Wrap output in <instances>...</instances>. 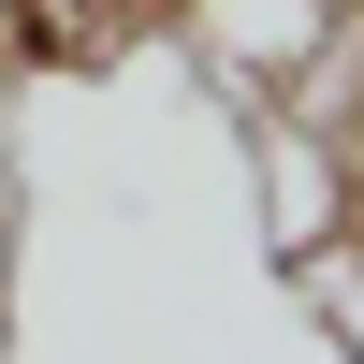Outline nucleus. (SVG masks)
Listing matches in <instances>:
<instances>
[{"label": "nucleus", "mask_w": 364, "mask_h": 364, "mask_svg": "<svg viewBox=\"0 0 364 364\" xmlns=\"http://www.w3.org/2000/svg\"><path fill=\"white\" fill-rule=\"evenodd\" d=\"M336 161H350V219H364V29H350V132H336Z\"/></svg>", "instance_id": "f257e3e1"}]
</instances>
